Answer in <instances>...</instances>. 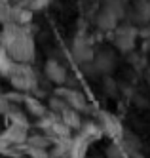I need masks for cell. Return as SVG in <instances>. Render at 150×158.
<instances>
[{"instance_id":"cell-1","label":"cell","mask_w":150,"mask_h":158,"mask_svg":"<svg viewBox=\"0 0 150 158\" xmlns=\"http://www.w3.org/2000/svg\"><path fill=\"white\" fill-rule=\"evenodd\" d=\"M0 44L17 63H30L34 57L32 36L19 23H4L2 35H0Z\"/></svg>"},{"instance_id":"cell-2","label":"cell","mask_w":150,"mask_h":158,"mask_svg":"<svg viewBox=\"0 0 150 158\" xmlns=\"http://www.w3.org/2000/svg\"><path fill=\"white\" fill-rule=\"evenodd\" d=\"M10 82L17 88L19 92H29L34 88V73L29 67V63H17L14 73L10 74Z\"/></svg>"},{"instance_id":"cell-3","label":"cell","mask_w":150,"mask_h":158,"mask_svg":"<svg viewBox=\"0 0 150 158\" xmlns=\"http://www.w3.org/2000/svg\"><path fill=\"white\" fill-rule=\"evenodd\" d=\"M57 97H61L67 105H71L76 110H84L86 109V97L82 94L74 92V89H67V88H59L57 89Z\"/></svg>"},{"instance_id":"cell-4","label":"cell","mask_w":150,"mask_h":158,"mask_svg":"<svg viewBox=\"0 0 150 158\" xmlns=\"http://www.w3.org/2000/svg\"><path fill=\"white\" fill-rule=\"evenodd\" d=\"M29 131V126L27 124H17V122H10L8 124V128L4 131V135L11 141V143H15V145H23L27 141V133Z\"/></svg>"},{"instance_id":"cell-5","label":"cell","mask_w":150,"mask_h":158,"mask_svg":"<svg viewBox=\"0 0 150 158\" xmlns=\"http://www.w3.org/2000/svg\"><path fill=\"white\" fill-rule=\"evenodd\" d=\"M135 42V31L131 27H120L114 35V44L120 50H129Z\"/></svg>"},{"instance_id":"cell-6","label":"cell","mask_w":150,"mask_h":158,"mask_svg":"<svg viewBox=\"0 0 150 158\" xmlns=\"http://www.w3.org/2000/svg\"><path fill=\"white\" fill-rule=\"evenodd\" d=\"M99 126H101L103 133H108V135H112V137H118V135L122 133L120 122L114 118V116H110V114H101V118H99Z\"/></svg>"},{"instance_id":"cell-7","label":"cell","mask_w":150,"mask_h":158,"mask_svg":"<svg viewBox=\"0 0 150 158\" xmlns=\"http://www.w3.org/2000/svg\"><path fill=\"white\" fill-rule=\"evenodd\" d=\"M46 74H48V78H50L51 82H55V84H63L65 78H67L63 65L57 63V61H53V59L46 63Z\"/></svg>"},{"instance_id":"cell-8","label":"cell","mask_w":150,"mask_h":158,"mask_svg":"<svg viewBox=\"0 0 150 158\" xmlns=\"http://www.w3.org/2000/svg\"><path fill=\"white\" fill-rule=\"evenodd\" d=\"M15 65H17V61L11 57L4 48H0V74L10 78V74L14 73V69H15Z\"/></svg>"},{"instance_id":"cell-9","label":"cell","mask_w":150,"mask_h":158,"mask_svg":"<svg viewBox=\"0 0 150 158\" xmlns=\"http://www.w3.org/2000/svg\"><path fill=\"white\" fill-rule=\"evenodd\" d=\"M23 105H25V109L30 112L32 116H36V118H42L48 114V109H46L38 99H34V97H23Z\"/></svg>"},{"instance_id":"cell-10","label":"cell","mask_w":150,"mask_h":158,"mask_svg":"<svg viewBox=\"0 0 150 158\" xmlns=\"http://www.w3.org/2000/svg\"><path fill=\"white\" fill-rule=\"evenodd\" d=\"M87 147H89V141L84 139L82 135L74 137V139H72V149H71V154H68V158H86Z\"/></svg>"},{"instance_id":"cell-11","label":"cell","mask_w":150,"mask_h":158,"mask_svg":"<svg viewBox=\"0 0 150 158\" xmlns=\"http://www.w3.org/2000/svg\"><path fill=\"white\" fill-rule=\"evenodd\" d=\"M17 147L15 143H11L4 133H0V154H6V156H17Z\"/></svg>"},{"instance_id":"cell-12","label":"cell","mask_w":150,"mask_h":158,"mask_svg":"<svg viewBox=\"0 0 150 158\" xmlns=\"http://www.w3.org/2000/svg\"><path fill=\"white\" fill-rule=\"evenodd\" d=\"M74 52L78 53L76 57H78L80 61H87V59L93 57V52H91V48L87 46V44H86L84 40H78V42L74 44Z\"/></svg>"},{"instance_id":"cell-13","label":"cell","mask_w":150,"mask_h":158,"mask_svg":"<svg viewBox=\"0 0 150 158\" xmlns=\"http://www.w3.org/2000/svg\"><path fill=\"white\" fill-rule=\"evenodd\" d=\"M11 99H14V97H11L10 94H0V114L6 116L8 112L14 109V105H11Z\"/></svg>"}]
</instances>
